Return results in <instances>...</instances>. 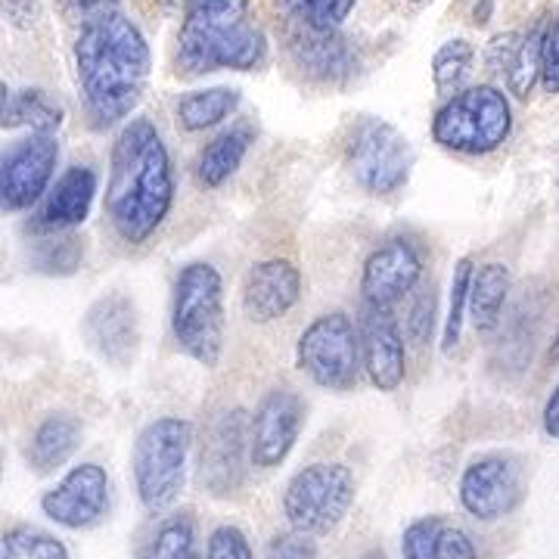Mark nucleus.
I'll list each match as a JSON object with an SVG mask.
<instances>
[{"instance_id": "nucleus-1", "label": "nucleus", "mask_w": 559, "mask_h": 559, "mask_svg": "<svg viewBox=\"0 0 559 559\" xmlns=\"http://www.w3.org/2000/svg\"><path fill=\"white\" fill-rule=\"evenodd\" d=\"M175 202V175L156 124L131 119L109 156L106 218L121 240L140 246L159 230Z\"/></svg>"}, {"instance_id": "nucleus-2", "label": "nucleus", "mask_w": 559, "mask_h": 559, "mask_svg": "<svg viewBox=\"0 0 559 559\" xmlns=\"http://www.w3.org/2000/svg\"><path fill=\"white\" fill-rule=\"evenodd\" d=\"M75 75L94 128L119 124L131 116L150 81L146 38L121 13L81 25L75 38Z\"/></svg>"}, {"instance_id": "nucleus-3", "label": "nucleus", "mask_w": 559, "mask_h": 559, "mask_svg": "<svg viewBox=\"0 0 559 559\" xmlns=\"http://www.w3.org/2000/svg\"><path fill=\"white\" fill-rule=\"evenodd\" d=\"M267 57V40L249 20V0H187L178 35V69L197 79L221 69L249 72Z\"/></svg>"}, {"instance_id": "nucleus-4", "label": "nucleus", "mask_w": 559, "mask_h": 559, "mask_svg": "<svg viewBox=\"0 0 559 559\" xmlns=\"http://www.w3.org/2000/svg\"><path fill=\"white\" fill-rule=\"evenodd\" d=\"M171 336L187 358L218 367L224 352V283L209 261H190L175 277Z\"/></svg>"}, {"instance_id": "nucleus-5", "label": "nucleus", "mask_w": 559, "mask_h": 559, "mask_svg": "<svg viewBox=\"0 0 559 559\" xmlns=\"http://www.w3.org/2000/svg\"><path fill=\"white\" fill-rule=\"evenodd\" d=\"M193 448V423L183 417H159L146 423L134 441L131 473L134 491L146 513L175 507L187 485V457Z\"/></svg>"}, {"instance_id": "nucleus-6", "label": "nucleus", "mask_w": 559, "mask_h": 559, "mask_svg": "<svg viewBox=\"0 0 559 559\" xmlns=\"http://www.w3.org/2000/svg\"><path fill=\"white\" fill-rule=\"evenodd\" d=\"M510 100L491 84L463 87L441 103L432 119V138L460 156H488L510 138Z\"/></svg>"}, {"instance_id": "nucleus-7", "label": "nucleus", "mask_w": 559, "mask_h": 559, "mask_svg": "<svg viewBox=\"0 0 559 559\" xmlns=\"http://www.w3.org/2000/svg\"><path fill=\"white\" fill-rule=\"evenodd\" d=\"M358 495L345 463H311L299 469L283 491V516L301 535H330L348 516Z\"/></svg>"}, {"instance_id": "nucleus-8", "label": "nucleus", "mask_w": 559, "mask_h": 559, "mask_svg": "<svg viewBox=\"0 0 559 559\" xmlns=\"http://www.w3.org/2000/svg\"><path fill=\"white\" fill-rule=\"evenodd\" d=\"M296 364L320 389L352 392L364 370L358 326L345 311L320 314L301 330L296 342Z\"/></svg>"}, {"instance_id": "nucleus-9", "label": "nucleus", "mask_w": 559, "mask_h": 559, "mask_svg": "<svg viewBox=\"0 0 559 559\" xmlns=\"http://www.w3.org/2000/svg\"><path fill=\"white\" fill-rule=\"evenodd\" d=\"M345 165L360 190L392 197L411 180L414 146L385 119H358L345 143Z\"/></svg>"}, {"instance_id": "nucleus-10", "label": "nucleus", "mask_w": 559, "mask_h": 559, "mask_svg": "<svg viewBox=\"0 0 559 559\" xmlns=\"http://www.w3.org/2000/svg\"><path fill=\"white\" fill-rule=\"evenodd\" d=\"M460 507L479 522L510 516L525 500V469L516 454L491 451L466 463L457 485Z\"/></svg>"}, {"instance_id": "nucleus-11", "label": "nucleus", "mask_w": 559, "mask_h": 559, "mask_svg": "<svg viewBox=\"0 0 559 559\" xmlns=\"http://www.w3.org/2000/svg\"><path fill=\"white\" fill-rule=\"evenodd\" d=\"M249 466H252L249 417L242 407H227L205 426L200 451L202 488L215 498H230L242 488Z\"/></svg>"}, {"instance_id": "nucleus-12", "label": "nucleus", "mask_w": 559, "mask_h": 559, "mask_svg": "<svg viewBox=\"0 0 559 559\" xmlns=\"http://www.w3.org/2000/svg\"><path fill=\"white\" fill-rule=\"evenodd\" d=\"M109 500H112L109 473L100 463H79L40 498V510L47 520L62 528L84 532L106 520Z\"/></svg>"}, {"instance_id": "nucleus-13", "label": "nucleus", "mask_w": 559, "mask_h": 559, "mask_svg": "<svg viewBox=\"0 0 559 559\" xmlns=\"http://www.w3.org/2000/svg\"><path fill=\"white\" fill-rule=\"evenodd\" d=\"M60 162L53 134H32L13 143L0 165V205L3 212H25L47 193Z\"/></svg>"}, {"instance_id": "nucleus-14", "label": "nucleus", "mask_w": 559, "mask_h": 559, "mask_svg": "<svg viewBox=\"0 0 559 559\" xmlns=\"http://www.w3.org/2000/svg\"><path fill=\"white\" fill-rule=\"evenodd\" d=\"M305 426V401L293 389H271L249 417V444L255 469H277L293 454Z\"/></svg>"}, {"instance_id": "nucleus-15", "label": "nucleus", "mask_w": 559, "mask_h": 559, "mask_svg": "<svg viewBox=\"0 0 559 559\" xmlns=\"http://www.w3.org/2000/svg\"><path fill=\"white\" fill-rule=\"evenodd\" d=\"M364 373L380 392H395L407 377V345L404 330L392 308H377L364 301L358 320Z\"/></svg>"}, {"instance_id": "nucleus-16", "label": "nucleus", "mask_w": 559, "mask_h": 559, "mask_svg": "<svg viewBox=\"0 0 559 559\" xmlns=\"http://www.w3.org/2000/svg\"><path fill=\"white\" fill-rule=\"evenodd\" d=\"M423 277V255L417 246L404 237L380 242L360 271V296L367 305L377 308H395L404 296H411L417 289Z\"/></svg>"}, {"instance_id": "nucleus-17", "label": "nucleus", "mask_w": 559, "mask_h": 559, "mask_svg": "<svg viewBox=\"0 0 559 559\" xmlns=\"http://www.w3.org/2000/svg\"><path fill=\"white\" fill-rule=\"evenodd\" d=\"M84 340L91 342V348L100 355L103 360L116 364V367H128L138 358L140 345V323L134 301L121 293L103 296L97 299L87 314H84Z\"/></svg>"}, {"instance_id": "nucleus-18", "label": "nucleus", "mask_w": 559, "mask_h": 559, "mask_svg": "<svg viewBox=\"0 0 559 559\" xmlns=\"http://www.w3.org/2000/svg\"><path fill=\"white\" fill-rule=\"evenodd\" d=\"M301 299V274L289 259H267L249 267L242 280V311L252 323L289 314Z\"/></svg>"}, {"instance_id": "nucleus-19", "label": "nucleus", "mask_w": 559, "mask_h": 559, "mask_svg": "<svg viewBox=\"0 0 559 559\" xmlns=\"http://www.w3.org/2000/svg\"><path fill=\"white\" fill-rule=\"evenodd\" d=\"M97 197V171L87 165H72L60 175V180L47 190V200L38 212V230L62 234L84 224L91 215V205Z\"/></svg>"}, {"instance_id": "nucleus-20", "label": "nucleus", "mask_w": 559, "mask_h": 559, "mask_svg": "<svg viewBox=\"0 0 559 559\" xmlns=\"http://www.w3.org/2000/svg\"><path fill=\"white\" fill-rule=\"evenodd\" d=\"M293 22H296V28L289 32V50H293L301 72L323 81L348 75L352 53H348L345 40L340 38V28H314L299 20Z\"/></svg>"}, {"instance_id": "nucleus-21", "label": "nucleus", "mask_w": 559, "mask_h": 559, "mask_svg": "<svg viewBox=\"0 0 559 559\" xmlns=\"http://www.w3.org/2000/svg\"><path fill=\"white\" fill-rule=\"evenodd\" d=\"M81 448V423L72 414H50L35 426L25 444V463L38 473H57Z\"/></svg>"}, {"instance_id": "nucleus-22", "label": "nucleus", "mask_w": 559, "mask_h": 559, "mask_svg": "<svg viewBox=\"0 0 559 559\" xmlns=\"http://www.w3.org/2000/svg\"><path fill=\"white\" fill-rule=\"evenodd\" d=\"M252 140H255V128L249 121H240V124L227 128L224 134L212 140L197 159V178H200L202 187L215 190L224 180L234 178L242 159H246V153H249V146H252Z\"/></svg>"}, {"instance_id": "nucleus-23", "label": "nucleus", "mask_w": 559, "mask_h": 559, "mask_svg": "<svg viewBox=\"0 0 559 559\" xmlns=\"http://www.w3.org/2000/svg\"><path fill=\"white\" fill-rule=\"evenodd\" d=\"M62 119H66L62 106L47 91H38V87L7 91L3 87V106H0L3 128H32V134H53Z\"/></svg>"}, {"instance_id": "nucleus-24", "label": "nucleus", "mask_w": 559, "mask_h": 559, "mask_svg": "<svg viewBox=\"0 0 559 559\" xmlns=\"http://www.w3.org/2000/svg\"><path fill=\"white\" fill-rule=\"evenodd\" d=\"M138 559H200V535L190 510H175L156 522Z\"/></svg>"}, {"instance_id": "nucleus-25", "label": "nucleus", "mask_w": 559, "mask_h": 559, "mask_svg": "<svg viewBox=\"0 0 559 559\" xmlns=\"http://www.w3.org/2000/svg\"><path fill=\"white\" fill-rule=\"evenodd\" d=\"M510 296V271L500 261H488L476 267L473 289H469V318L479 333H491L500 323L503 305Z\"/></svg>"}, {"instance_id": "nucleus-26", "label": "nucleus", "mask_w": 559, "mask_h": 559, "mask_svg": "<svg viewBox=\"0 0 559 559\" xmlns=\"http://www.w3.org/2000/svg\"><path fill=\"white\" fill-rule=\"evenodd\" d=\"M240 106V91L237 87H205V91H190L178 100V124L183 131H205L227 121Z\"/></svg>"}, {"instance_id": "nucleus-27", "label": "nucleus", "mask_w": 559, "mask_h": 559, "mask_svg": "<svg viewBox=\"0 0 559 559\" xmlns=\"http://www.w3.org/2000/svg\"><path fill=\"white\" fill-rule=\"evenodd\" d=\"M544 28L535 25L532 32H525L513 53V60L507 66V87L510 94H516L520 100H525L532 94V87L540 81V72H544Z\"/></svg>"}, {"instance_id": "nucleus-28", "label": "nucleus", "mask_w": 559, "mask_h": 559, "mask_svg": "<svg viewBox=\"0 0 559 559\" xmlns=\"http://www.w3.org/2000/svg\"><path fill=\"white\" fill-rule=\"evenodd\" d=\"M473 277H476V264L473 259H460L451 274V289H448V314H444V330H441V348L444 355H451L460 345V333H463V320L469 311V289H473Z\"/></svg>"}, {"instance_id": "nucleus-29", "label": "nucleus", "mask_w": 559, "mask_h": 559, "mask_svg": "<svg viewBox=\"0 0 559 559\" xmlns=\"http://www.w3.org/2000/svg\"><path fill=\"white\" fill-rule=\"evenodd\" d=\"M0 559H69V550L57 535L44 528L16 525L0 540Z\"/></svg>"}, {"instance_id": "nucleus-30", "label": "nucleus", "mask_w": 559, "mask_h": 559, "mask_svg": "<svg viewBox=\"0 0 559 559\" xmlns=\"http://www.w3.org/2000/svg\"><path fill=\"white\" fill-rule=\"evenodd\" d=\"M473 60H476V50L469 40H448L441 44L436 60H432V81H436V91L439 94H457L463 87V81L473 69Z\"/></svg>"}, {"instance_id": "nucleus-31", "label": "nucleus", "mask_w": 559, "mask_h": 559, "mask_svg": "<svg viewBox=\"0 0 559 559\" xmlns=\"http://www.w3.org/2000/svg\"><path fill=\"white\" fill-rule=\"evenodd\" d=\"M293 20L314 28H340L355 10V0H280Z\"/></svg>"}, {"instance_id": "nucleus-32", "label": "nucleus", "mask_w": 559, "mask_h": 559, "mask_svg": "<svg viewBox=\"0 0 559 559\" xmlns=\"http://www.w3.org/2000/svg\"><path fill=\"white\" fill-rule=\"evenodd\" d=\"M448 522L439 516H423V520L411 522L404 528V538H401V557L404 559H436L439 550V538L444 532Z\"/></svg>"}, {"instance_id": "nucleus-33", "label": "nucleus", "mask_w": 559, "mask_h": 559, "mask_svg": "<svg viewBox=\"0 0 559 559\" xmlns=\"http://www.w3.org/2000/svg\"><path fill=\"white\" fill-rule=\"evenodd\" d=\"M205 559H255V554H252V544H249L242 528H237V525H218L209 535Z\"/></svg>"}, {"instance_id": "nucleus-34", "label": "nucleus", "mask_w": 559, "mask_h": 559, "mask_svg": "<svg viewBox=\"0 0 559 559\" xmlns=\"http://www.w3.org/2000/svg\"><path fill=\"white\" fill-rule=\"evenodd\" d=\"M432 326H436V296H432V289H419L417 299L411 301L407 320H404V333L414 345H426L432 336Z\"/></svg>"}, {"instance_id": "nucleus-35", "label": "nucleus", "mask_w": 559, "mask_h": 559, "mask_svg": "<svg viewBox=\"0 0 559 559\" xmlns=\"http://www.w3.org/2000/svg\"><path fill=\"white\" fill-rule=\"evenodd\" d=\"M81 255H84V249H81L75 237H69V240H50L44 242V255L38 259V264L44 271H50V274H72L79 267Z\"/></svg>"}, {"instance_id": "nucleus-36", "label": "nucleus", "mask_w": 559, "mask_h": 559, "mask_svg": "<svg viewBox=\"0 0 559 559\" xmlns=\"http://www.w3.org/2000/svg\"><path fill=\"white\" fill-rule=\"evenodd\" d=\"M267 559H318V544L311 535L289 528L267 540Z\"/></svg>"}, {"instance_id": "nucleus-37", "label": "nucleus", "mask_w": 559, "mask_h": 559, "mask_svg": "<svg viewBox=\"0 0 559 559\" xmlns=\"http://www.w3.org/2000/svg\"><path fill=\"white\" fill-rule=\"evenodd\" d=\"M62 10V16L75 25H91V22L103 20L119 13L121 0H57Z\"/></svg>"}, {"instance_id": "nucleus-38", "label": "nucleus", "mask_w": 559, "mask_h": 559, "mask_svg": "<svg viewBox=\"0 0 559 559\" xmlns=\"http://www.w3.org/2000/svg\"><path fill=\"white\" fill-rule=\"evenodd\" d=\"M540 84L547 94H559V16L544 35V72H540Z\"/></svg>"}, {"instance_id": "nucleus-39", "label": "nucleus", "mask_w": 559, "mask_h": 559, "mask_svg": "<svg viewBox=\"0 0 559 559\" xmlns=\"http://www.w3.org/2000/svg\"><path fill=\"white\" fill-rule=\"evenodd\" d=\"M436 559H479V554H476L473 538H469L463 528H457V525H444Z\"/></svg>"}, {"instance_id": "nucleus-40", "label": "nucleus", "mask_w": 559, "mask_h": 559, "mask_svg": "<svg viewBox=\"0 0 559 559\" xmlns=\"http://www.w3.org/2000/svg\"><path fill=\"white\" fill-rule=\"evenodd\" d=\"M520 40H522L520 32H507V35H498V38L488 44V53H485L488 66H491L495 72H507V66H510V60H513V53H516Z\"/></svg>"}, {"instance_id": "nucleus-41", "label": "nucleus", "mask_w": 559, "mask_h": 559, "mask_svg": "<svg viewBox=\"0 0 559 559\" xmlns=\"http://www.w3.org/2000/svg\"><path fill=\"white\" fill-rule=\"evenodd\" d=\"M3 16L16 28H32L40 20V0H3Z\"/></svg>"}, {"instance_id": "nucleus-42", "label": "nucleus", "mask_w": 559, "mask_h": 559, "mask_svg": "<svg viewBox=\"0 0 559 559\" xmlns=\"http://www.w3.org/2000/svg\"><path fill=\"white\" fill-rule=\"evenodd\" d=\"M540 426L550 439H559V382L557 389L550 392V399L544 404V414H540Z\"/></svg>"}, {"instance_id": "nucleus-43", "label": "nucleus", "mask_w": 559, "mask_h": 559, "mask_svg": "<svg viewBox=\"0 0 559 559\" xmlns=\"http://www.w3.org/2000/svg\"><path fill=\"white\" fill-rule=\"evenodd\" d=\"M550 360H559V330L557 336H554V345H550Z\"/></svg>"}, {"instance_id": "nucleus-44", "label": "nucleus", "mask_w": 559, "mask_h": 559, "mask_svg": "<svg viewBox=\"0 0 559 559\" xmlns=\"http://www.w3.org/2000/svg\"><path fill=\"white\" fill-rule=\"evenodd\" d=\"M364 559H385V557H382L380 550H373V554H367V557H364Z\"/></svg>"}]
</instances>
